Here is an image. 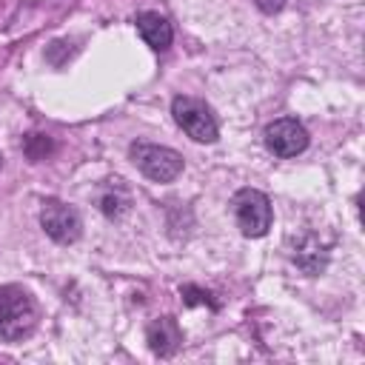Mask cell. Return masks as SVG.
Wrapping results in <instances>:
<instances>
[{"label":"cell","mask_w":365,"mask_h":365,"mask_svg":"<svg viewBox=\"0 0 365 365\" xmlns=\"http://www.w3.org/2000/svg\"><path fill=\"white\" fill-rule=\"evenodd\" d=\"M171 114H174V123L197 143H214L220 137V125H217L211 106L197 97H188V94L174 97Z\"/></svg>","instance_id":"2"},{"label":"cell","mask_w":365,"mask_h":365,"mask_svg":"<svg viewBox=\"0 0 365 365\" xmlns=\"http://www.w3.org/2000/svg\"><path fill=\"white\" fill-rule=\"evenodd\" d=\"M231 208H234V220H237V228L245 234V237H265L271 222H274V211H271V202L262 191L257 188H240L231 200Z\"/></svg>","instance_id":"4"},{"label":"cell","mask_w":365,"mask_h":365,"mask_svg":"<svg viewBox=\"0 0 365 365\" xmlns=\"http://www.w3.org/2000/svg\"><path fill=\"white\" fill-rule=\"evenodd\" d=\"M40 225L43 231L60 242V245H71L80 240V231H83V222H80V214L60 202V200H46L43 202V211H40Z\"/></svg>","instance_id":"6"},{"label":"cell","mask_w":365,"mask_h":365,"mask_svg":"<svg viewBox=\"0 0 365 365\" xmlns=\"http://www.w3.org/2000/svg\"><path fill=\"white\" fill-rule=\"evenodd\" d=\"M180 294H182V299H185L188 305H211V308H217V302L211 299V294L202 291V288H197V285H182Z\"/></svg>","instance_id":"10"},{"label":"cell","mask_w":365,"mask_h":365,"mask_svg":"<svg viewBox=\"0 0 365 365\" xmlns=\"http://www.w3.org/2000/svg\"><path fill=\"white\" fill-rule=\"evenodd\" d=\"M265 148L274 157H297L308 148V131L294 117H279L265 125Z\"/></svg>","instance_id":"5"},{"label":"cell","mask_w":365,"mask_h":365,"mask_svg":"<svg viewBox=\"0 0 365 365\" xmlns=\"http://www.w3.org/2000/svg\"><path fill=\"white\" fill-rule=\"evenodd\" d=\"M131 163L154 182H174L182 174V157L174 148L154 145V143H134L128 148Z\"/></svg>","instance_id":"3"},{"label":"cell","mask_w":365,"mask_h":365,"mask_svg":"<svg viewBox=\"0 0 365 365\" xmlns=\"http://www.w3.org/2000/svg\"><path fill=\"white\" fill-rule=\"evenodd\" d=\"M145 342H148V348H151L157 356L168 359V356H174V354L180 351V345H182V331H180V325H177L174 317H157V319H151L148 328H145Z\"/></svg>","instance_id":"7"},{"label":"cell","mask_w":365,"mask_h":365,"mask_svg":"<svg viewBox=\"0 0 365 365\" xmlns=\"http://www.w3.org/2000/svg\"><path fill=\"white\" fill-rule=\"evenodd\" d=\"M257 6H259L265 14H277V11H282L285 0H257Z\"/></svg>","instance_id":"11"},{"label":"cell","mask_w":365,"mask_h":365,"mask_svg":"<svg viewBox=\"0 0 365 365\" xmlns=\"http://www.w3.org/2000/svg\"><path fill=\"white\" fill-rule=\"evenodd\" d=\"M140 37L145 40V46H151L154 51H165L174 40V31H171V23L160 14V11H140L137 20H134Z\"/></svg>","instance_id":"8"},{"label":"cell","mask_w":365,"mask_h":365,"mask_svg":"<svg viewBox=\"0 0 365 365\" xmlns=\"http://www.w3.org/2000/svg\"><path fill=\"white\" fill-rule=\"evenodd\" d=\"M26 154H29V160H34V163H40V160H46L48 154H51V140L46 137V134H29V140H26Z\"/></svg>","instance_id":"9"},{"label":"cell","mask_w":365,"mask_h":365,"mask_svg":"<svg viewBox=\"0 0 365 365\" xmlns=\"http://www.w3.org/2000/svg\"><path fill=\"white\" fill-rule=\"evenodd\" d=\"M37 328V305L20 285H0V339L23 342Z\"/></svg>","instance_id":"1"}]
</instances>
